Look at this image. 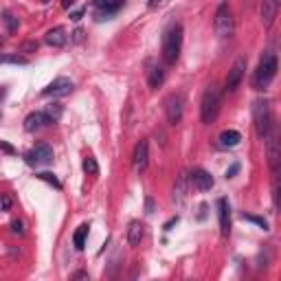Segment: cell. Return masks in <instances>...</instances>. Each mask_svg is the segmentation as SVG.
Segmentation results:
<instances>
[{"label":"cell","mask_w":281,"mask_h":281,"mask_svg":"<svg viewBox=\"0 0 281 281\" xmlns=\"http://www.w3.org/2000/svg\"><path fill=\"white\" fill-rule=\"evenodd\" d=\"M88 229H90V227H88V224H81V227L75 231V235H73V244H75V249H77V251H81V249H84V246H86Z\"/></svg>","instance_id":"obj_21"},{"label":"cell","mask_w":281,"mask_h":281,"mask_svg":"<svg viewBox=\"0 0 281 281\" xmlns=\"http://www.w3.org/2000/svg\"><path fill=\"white\" fill-rule=\"evenodd\" d=\"M246 220V222H253V224H257V227H262L264 231H268V222L264 218H257V216H249V213H244V216H242Z\"/></svg>","instance_id":"obj_25"},{"label":"cell","mask_w":281,"mask_h":281,"mask_svg":"<svg viewBox=\"0 0 281 281\" xmlns=\"http://www.w3.org/2000/svg\"><path fill=\"white\" fill-rule=\"evenodd\" d=\"M165 81V70L163 66L158 64H150V70H147V84H150L152 90H156V88H161Z\"/></svg>","instance_id":"obj_17"},{"label":"cell","mask_w":281,"mask_h":281,"mask_svg":"<svg viewBox=\"0 0 281 281\" xmlns=\"http://www.w3.org/2000/svg\"><path fill=\"white\" fill-rule=\"evenodd\" d=\"M238 172H240V163H233V165H231V167L227 169V178H233V176L238 174Z\"/></svg>","instance_id":"obj_30"},{"label":"cell","mask_w":281,"mask_h":281,"mask_svg":"<svg viewBox=\"0 0 281 281\" xmlns=\"http://www.w3.org/2000/svg\"><path fill=\"white\" fill-rule=\"evenodd\" d=\"M11 205H13V200H11V196L4 194L2 198H0V211H9Z\"/></svg>","instance_id":"obj_28"},{"label":"cell","mask_w":281,"mask_h":281,"mask_svg":"<svg viewBox=\"0 0 281 281\" xmlns=\"http://www.w3.org/2000/svg\"><path fill=\"white\" fill-rule=\"evenodd\" d=\"M213 29L220 37H231L233 35V13L227 2H222L216 11V20H213Z\"/></svg>","instance_id":"obj_5"},{"label":"cell","mask_w":281,"mask_h":281,"mask_svg":"<svg viewBox=\"0 0 281 281\" xmlns=\"http://www.w3.org/2000/svg\"><path fill=\"white\" fill-rule=\"evenodd\" d=\"M158 2H165V0H150V7H156Z\"/></svg>","instance_id":"obj_36"},{"label":"cell","mask_w":281,"mask_h":281,"mask_svg":"<svg viewBox=\"0 0 281 281\" xmlns=\"http://www.w3.org/2000/svg\"><path fill=\"white\" fill-rule=\"evenodd\" d=\"M218 218H220V233L227 238L231 233V207L227 198H218Z\"/></svg>","instance_id":"obj_10"},{"label":"cell","mask_w":281,"mask_h":281,"mask_svg":"<svg viewBox=\"0 0 281 281\" xmlns=\"http://www.w3.org/2000/svg\"><path fill=\"white\" fill-rule=\"evenodd\" d=\"M0 150L7 152V154H15V147H13V145H9L7 141H0Z\"/></svg>","instance_id":"obj_31"},{"label":"cell","mask_w":281,"mask_h":281,"mask_svg":"<svg viewBox=\"0 0 281 281\" xmlns=\"http://www.w3.org/2000/svg\"><path fill=\"white\" fill-rule=\"evenodd\" d=\"M266 139H268V163H271L273 174H277V169H279V143H277V134L271 130L266 134Z\"/></svg>","instance_id":"obj_13"},{"label":"cell","mask_w":281,"mask_h":281,"mask_svg":"<svg viewBox=\"0 0 281 281\" xmlns=\"http://www.w3.org/2000/svg\"><path fill=\"white\" fill-rule=\"evenodd\" d=\"M81 167H84V172H86L88 176H97V174H99V165H97V161H95L92 156H86L84 163H81Z\"/></svg>","instance_id":"obj_23"},{"label":"cell","mask_w":281,"mask_h":281,"mask_svg":"<svg viewBox=\"0 0 281 281\" xmlns=\"http://www.w3.org/2000/svg\"><path fill=\"white\" fill-rule=\"evenodd\" d=\"M178 220H180L178 216H176V218H172V220H167V222H165V227H163V229H165V231H172V229L176 227V224H178Z\"/></svg>","instance_id":"obj_32"},{"label":"cell","mask_w":281,"mask_h":281,"mask_svg":"<svg viewBox=\"0 0 281 281\" xmlns=\"http://www.w3.org/2000/svg\"><path fill=\"white\" fill-rule=\"evenodd\" d=\"M62 112H64V110H62V106H59V103H51V106L46 108V112H44V114L48 117V123H57V121L62 119Z\"/></svg>","instance_id":"obj_22"},{"label":"cell","mask_w":281,"mask_h":281,"mask_svg":"<svg viewBox=\"0 0 281 281\" xmlns=\"http://www.w3.org/2000/svg\"><path fill=\"white\" fill-rule=\"evenodd\" d=\"M279 11V0H264L262 2V22L266 29H271Z\"/></svg>","instance_id":"obj_14"},{"label":"cell","mask_w":281,"mask_h":281,"mask_svg":"<svg viewBox=\"0 0 281 281\" xmlns=\"http://www.w3.org/2000/svg\"><path fill=\"white\" fill-rule=\"evenodd\" d=\"M73 279H88V273H75Z\"/></svg>","instance_id":"obj_35"},{"label":"cell","mask_w":281,"mask_h":281,"mask_svg":"<svg viewBox=\"0 0 281 281\" xmlns=\"http://www.w3.org/2000/svg\"><path fill=\"white\" fill-rule=\"evenodd\" d=\"M240 141H242V134L238 130H224L220 134V145L222 147H235Z\"/></svg>","instance_id":"obj_20"},{"label":"cell","mask_w":281,"mask_h":281,"mask_svg":"<svg viewBox=\"0 0 281 281\" xmlns=\"http://www.w3.org/2000/svg\"><path fill=\"white\" fill-rule=\"evenodd\" d=\"M73 92V81L68 77H57L42 90V97H66Z\"/></svg>","instance_id":"obj_8"},{"label":"cell","mask_w":281,"mask_h":281,"mask_svg":"<svg viewBox=\"0 0 281 281\" xmlns=\"http://www.w3.org/2000/svg\"><path fill=\"white\" fill-rule=\"evenodd\" d=\"M220 95L218 86H209L202 95V101H200V117H202V123H213L220 112Z\"/></svg>","instance_id":"obj_4"},{"label":"cell","mask_w":281,"mask_h":281,"mask_svg":"<svg viewBox=\"0 0 281 281\" xmlns=\"http://www.w3.org/2000/svg\"><path fill=\"white\" fill-rule=\"evenodd\" d=\"M121 7H125V0H95V20H110Z\"/></svg>","instance_id":"obj_7"},{"label":"cell","mask_w":281,"mask_h":281,"mask_svg":"<svg viewBox=\"0 0 281 281\" xmlns=\"http://www.w3.org/2000/svg\"><path fill=\"white\" fill-rule=\"evenodd\" d=\"M244 73H246V59L244 57H238L235 59V64L231 66V70H229V75H227V88L224 90L227 92H233L235 88L240 86V81H242V77H244Z\"/></svg>","instance_id":"obj_9"},{"label":"cell","mask_w":281,"mask_h":281,"mask_svg":"<svg viewBox=\"0 0 281 281\" xmlns=\"http://www.w3.org/2000/svg\"><path fill=\"white\" fill-rule=\"evenodd\" d=\"M0 64H26V59L18 57V55H2V57H0Z\"/></svg>","instance_id":"obj_27"},{"label":"cell","mask_w":281,"mask_h":281,"mask_svg":"<svg viewBox=\"0 0 281 281\" xmlns=\"http://www.w3.org/2000/svg\"><path fill=\"white\" fill-rule=\"evenodd\" d=\"M132 165H134V172H143L147 167V141H139L134 147V156H132Z\"/></svg>","instance_id":"obj_15"},{"label":"cell","mask_w":281,"mask_h":281,"mask_svg":"<svg viewBox=\"0 0 281 281\" xmlns=\"http://www.w3.org/2000/svg\"><path fill=\"white\" fill-rule=\"evenodd\" d=\"M66 31L62 29V26H57V29H51L46 33V37H44V42L48 44V46H53V48H62L64 44H66Z\"/></svg>","instance_id":"obj_18"},{"label":"cell","mask_w":281,"mask_h":281,"mask_svg":"<svg viewBox=\"0 0 281 281\" xmlns=\"http://www.w3.org/2000/svg\"><path fill=\"white\" fill-rule=\"evenodd\" d=\"M275 75H277V55L266 53L260 59V66H257L255 75H253V86L257 90H266L271 86V81L275 79Z\"/></svg>","instance_id":"obj_1"},{"label":"cell","mask_w":281,"mask_h":281,"mask_svg":"<svg viewBox=\"0 0 281 281\" xmlns=\"http://www.w3.org/2000/svg\"><path fill=\"white\" fill-rule=\"evenodd\" d=\"M75 2V0H64V4H66V7H70V4H73Z\"/></svg>","instance_id":"obj_37"},{"label":"cell","mask_w":281,"mask_h":281,"mask_svg":"<svg viewBox=\"0 0 281 281\" xmlns=\"http://www.w3.org/2000/svg\"><path fill=\"white\" fill-rule=\"evenodd\" d=\"M189 180H191V185L200 191H209L213 187V176L209 172H205V169H194L189 176Z\"/></svg>","instance_id":"obj_12"},{"label":"cell","mask_w":281,"mask_h":281,"mask_svg":"<svg viewBox=\"0 0 281 281\" xmlns=\"http://www.w3.org/2000/svg\"><path fill=\"white\" fill-rule=\"evenodd\" d=\"M167 121L172 125L180 123V119H183V97L180 95H172L167 99Z\"/></svg>","instance_id":"obj_11"},{"label":"cell","mask_w":281,"mask_h":281,"mask_svg":"<svg viewBox=\"0 0 281 281\" xmlns=\"http://www.w3.org/2000/svg\"><path fill=\"white\" fill-rule=\"evenodd\" d=\"M33 48H37V44L29 42V44H24V46H22V51H33Z\"/></svg>","instance_id":"obj_33"},{"label":"cell","mask_w":281,"mask_h":281,"mask_svg":"<svg viewBox=\"0 0 281 281\" xmlns=\"http://www.w3.org/2000/svg\"><path fill=\"white\" fill-rule=\"evenodd\" d=\"M46 123H48V117L44 112H31L29 117L24 119V130L26 132H37L40 128H44Z\"/></svg>","instance_id":"obj_16"},{"label":"cell","mask_w":281,"mask_h":281,"mask_svg":"<svg viewBox=\"0 0 281 281\" xmlns=\"http://www.w3.org/2000/svg\"><path fill=\"white\" fill-rule=\"evenodd\" d=\"M24 161L26 165H31V167H40V165H48L53 161V150L48 143H40V145H35L31 152L24 154Z\"/></svg>","instance_id":"obj_6"},{"label":"cell","mask_w":281,"mask_h":281,"mask_svg":"<svg viewBox=\"0 0 281 281\" xmlns=\"http://www.w3.org/2000/svg\"><path fill=\"white\" fill-rule=\"evenodd\" d=\"M11 231H13L15 235H24V224H22L20 220H13V222H11Z\"/></svg>","instance_id":"obj_29"},{"label":"cell","mask_w":281,"mask_h":281,"mask_svg":"<svg viewBox=\"0 0 281 281\" xmlns=\"http://www.w3.org/2000/svg\"><path fill=\"white\" fill-rule=\"evenodd\" d=\"M253 121H255V130L260 139H266V134L273 130V117H271V106L266 99H257L253 103Z\"/></svg>","instance_id":"obj_3"},{"label":"cell","mask_w":281,"mask_h":281,"mask_svg":"<svg viewBox=\"0 0 281 281\" xmlns=\"http://www.w3.org/2000/svg\"><path fill=\"white\" fill-rule=\"evenodd\" d=\"M143 235H145V227H143L139 220L130 222V227H128V242H130V246H139L141 240H143Z\"/></svg>","instance_id":"obj_19"},{"label":"cell","mask_w":281,"mask_h":281,"mask_svg":"<svg viewBox=\"0 0 281 281\" xmlns=\"http://www.w3.org/2000/svg\"><path fill=\"white\" fill-rule=\"evenodd\" d=\"M2 42H4V40H2V35H0V46H2Z\"/></svg>","instance_id":"obj_39"},{"label":"cell","mask_w":281,"mask_h":281,"mask_svg":"<svg viewBox=\"0 0 281 281\" xmlns=\"http://www.w3.org/2000/svg\"><path fill=\"white\" fill-rule=\"evenodd\" d=\"M180 46H183V26L172 24L163 35V59L167 64H176L180 55Z\"/></svg>","instance_id":"obj_2"},{"label":"cell","mask_w":281,"mask_h":281,"mask_svg":"<svg viewBox=\"0 0 281 281\" xmlns=\"http://www.w3.org/2000/svg\"><path fill=\"white\" fill-rule=\"evenodd\" d=\"M2 95H4V90H2V88H0V99H2Z\"/></svg>","instance_id":"obj_38"},{"label":"cell","mask_w":281,"mask_h":281,"mask_svg":"<svg viewBox=\"0 0 281 281\" xmlns=\"http://www.w3.org/2000/svg\"><path fill=\"white\" fill-rule=\"evenodd\" d=\"M2 22H4V26H7V31H15V29H18V18H13L11 13H4Z\"/></svg>","instance_id":"obj_26"},{"label":"cell","mask_w":281,"mask_h":281,"mask_svg":"<svg viewBox=\"0 0 281 281\" xmlns=\"http://www.w3.org/2000/svg\"><path fill=\"white\" fill-rule=\"evenodd\" d=\"M81 13H84L81 9H79V11H73V13H70V18H73V20H79V18H81Z\"/></svg>","instance_id":"obj_34"},{"label":"cell","mask_w":281,"mask_h":281,"mask_svg":"<svg viewBox=\"0 0 281 281\" xmlns=\"http://www.w3.org/2000/svg\"><path fill=\"white\" fill-rule=\"evenodd\" d=\"M37 178L44 180V183H48V185H53L55 189H62V183H59V180L55 178V174H51V172H42V174H37Z\"/></svg>","instance_id":"obj_24"}]
</instances>
